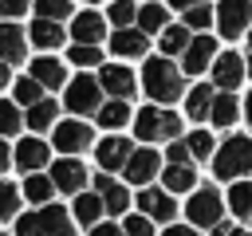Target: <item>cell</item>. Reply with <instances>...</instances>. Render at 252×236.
Segmentation results:
<instances>
[{
  "label": "cell",
  "mask_w": 252,
  "mask_h": 236,
  "mask_svg": "<svg viewBox=\"0 0 252 236\" xmlns=\"http://www.w3.org/2000/svg\"><path fill=\"white\" fill-rule=\"evenodd\" d=\"M189 220L201 224V228H217V224H220V193H213V189L193 193V201H189Z\"/></svg>",
  "instance_id": "6"
},
{
  "label": "cell",
  "mask_w": 252,
  "mask_h": 236,
  "mask_svg": "<svg viewBox=\"0 0 252 236\" xmlns=\"http://www.w3.org/2000/svg\"><path fill=\"white\" fill-rule=\"evenodd\" d=\"M142 83H146V94L158 98V102H173V98H181V75H177V67H173L169 59H150Z\"/></svg>",
  "instance_id": "2"
},
{
  "label": "cell",
  "mask_w": 252,
  "mask_h": 236,
  "mask_svg": "<svg viewBox=\"0 0 252 236\" xmlns=\"http://www.w3.org/2000/svg\"><path fill=\"white\" fill-rule=\"evenodd\" d=\"M209 24H213V8L197 4V8H189V12H185V28H209Z\"/></svg>",
  "instance_id": "39"
},
{
  "label": "cell",
  "mask_w": 252,
  "mask_h": 236,
  "mask_svg": "<svg viewBox=\"0 0 252 236\" xmlns=\"http://www.w3.org/2000/svg\"><path fill=\"white\" fill-rule=\"evenodd\" d=\"M161 181H165V189H169V193H185V189H193V181H197V177H193V165H169Z\"/></svg>",
  "instance_id": "27"
},
{
  "label": "cell",
  "mask_w": 252,
  "mask_h": 236,
  "mask_svg": "<svg viewBox=\"0 0 252 236\" xmlns=\"http://www.w3.org/2000/svg\"><path fill=\"white\" fill-rule=\"evenodd\" d=\"M98 59H102L98 47H87V43H75L71 47V63L75 67H98Z\"/></svg>",
  "instance_id": "36"
},
{
  "label": "cell",
  "mask_w": 252,
  "mask_h": 236,
  "mask_svg": "<svg viewBox=\"0 0 252 236\" xmlns=\"http://www.w3.org/2000/svg\"><path fill=\"white\" fill-rule=\"evenodd\" d=\"M138 28L150 35V31H165L169 24H165V8L161 4H142L138 8Z\"/></svg>",
  "instance_id": "24"
},
{
  "label": "cell",
  "mask_w": 252,
  "mask_h": 236,
  "mask_svg": "<svg viewBox=\"0 0 252 236\" xmlns=\"http://www.w3.org/2000/svg\"><path fill=\"white\" fill-rule=\"evenodd\" d=\"M16 232H20V236H75V224L67 220V212H63V208L43 205V208H35V212L20 216Z\"/></svg>",
  "instance_id": "1"
},
{
  "label": "cell",
  "mask_w": 252,
  "mask_h": 236,
  "mask_svg": "<svg viewBox=\"0 0 252 236\" xmlns=\"http://www.w3.org/2000/svg\"><path fill=\"white\" fill-rule=\"evenodd\" d=\"M20 197H24V189H16V185L0 181V220L16 216V208H20Z\"/></svg>",
  "instance_id": "33"
},
{
  "label": "cell",
  "mask_w": 252,
  "mask_h": 236,
  "mask_svg": "<svg viewBox=\"0 0 252 236\" xmlns=\"http://www.w3.org/2000/svg\"><path fill=\"white\" fill-rule=\"evenodd\" d=\"M32 79L39 87H59L63 83V63L59 59H35L32 63Z\"/></svg>",
  "instance_id": "22"
},
{
  "label": "cell",
  "mask_w": 252,
  "mask_h": 236,
  "mask_svg": "<svg viewBox=\"0 0 252 236\" xmlns=\"http://www.w3.org/2000/svg\"><path fill=\"white\" fill-rule=\"evenodd\" d=\"M213 79H217V87L232 90V87L244 79V59H240V55H232V51H224V55L213 63Z\"/></svg>",
  "instance_id": "10"
},
{
  "label": "cell",
  "mask_w": 252,
  "mask_h": 236,
  "mask_svg": "<svg viewBox=\"0 0 252 236\" xmlns=\"http://www.w3.org/2000/svg\"><path fill=\"white\" fill-rule=\"evenodd\" d=\"M28 35H32V43H35V47H59V43H63V28H59V24H51V20H35Z\"/></svg>",
  "instance_id": "21"
},
{
  "label": "cell",
  "mask_w": 252,
  "mask_h": 236,
  "mask_svg": "<svg viewBox=\"0 0 252 236\" xmlns=\"http://www.w3.org/2000/svg\"><path fill=\"white\" fill-rule=\"evenodd\" d=\"M130 157H134V149H130L126 138H106V142L98 146V165H102V169H126Z\"/></svg>",
  "instance_id": "12"
},
{
  "label": "cell",
  "mask_w": 252,
  "mask_h": 236,
  "mask_svg": "<svg viewBox=\"0 0 252 236\" xmlns=\"http://www.w3.org/2000/svg\"><path fill=\"white\" fill-rule=\"evenodd\" d=\"M189 153H193V149H189L185 142H173V146H169V161H173V165H189Z\"/></svg>",
  "instance_id": "43"
},
{
  "label": "cell",
  "mask_w": 252,
  "mask_h": 236,
  "mask_svg": "<svg viewBox=\"0 0 252 236\" xmlns=\"http://www.w3.org/2000/svg\"><path fill=\"white\" fill-rule=\"evenodd\" d=\"M0 87H8V67L0 63Z\"/></svg>",
  "instance_id": "48"
},
{
  "label": "cell",
  "mask_w": 252,
  "mask_h": 236,
  "mask_svg": "<svg viewBox=\"0 0 252 236\" xmlns=\"http://www.w3.org/2000/svg\"><path fill=\"white\" fill-rule=\"evenodd\" d=\"M189 149H193V157H209V153H213V138H209L205 130H197V134L189 138Z\"/></svg>",
  "instance_id": "40"
},
{
  "label": "cell",
  "mask_w": 252,
  "mask_h": 236,
  "mask_svg": "<svg viewBox=\"0 0 252 236\" xmlns=\"http://www.w3.org/2000/svg\"><path fill=\"white\" fill-rule=\"evenodd\" d=\"M91 4H98V0H91Z\"/></svg>",
  "instance_id": "52"
},
{
  "label": "cell",
  "mask_w": 252,
  "mask_h": 236,
  "mask_svg": "<svg viewBox=\"0 0 252 236\" xmlns=\"http://www.w3.org/2000/svg\"><path fill=\"white\" fill-rule=\"evenodd\" d=\"M154 173H158V153H154V149H134V157L126 161V181L146 185Z\"/></svg>",
  "instance_id": "15"
},
{
  "label": "cell",
  "mask_w": 252,
  "mask_h": 236,
  "mask_svg": "<svg viewBox=\"0 0 252 236\" xmlns=\"http://www.w3.org/2000/svg\"><path fill=\"white\" fill-rule=\"evenodd\" d=\"M138 205H142V212L146 216H154V220H173V197L169 193H158V189H146V193H138Z\"/></svg>",
  "instance_id": "16"
},
{
  "label": "cell",
  "mask_w": 252,
  "mask_h": 236,
  "mask_svg": "<svg viewBox=\"0 0 252 236\" xmlns=\"http://www.w3.org/2000/svg\"><path fill=\"white\" fill-rule=\"evenodd\" d=\"M185 106H189V118H205V114H213V87H193L189 98H185Z\"/></svg>",
  "instance_id": "26"
},
{
  "label": "cell",
  "mask_w": 252,
  "mask_h": 236,
  "mask_svg": "<svg viewBox=\"0 0 252 236\" xmlns=\"http://www.w3.org/2000/svg\"><path fill=\"white\" fill-rule=\"evenodd\" d=\"M94 193L102 197V205H106L110 212H122V208H126V189H122L118 181H110V177H94Z\"/></svg>",
  "instance_id": "20"
},
{
  "label": "cell",
  "mask_w": 252,
  "mask_h": 236,
  "mask_svg": "<svg viewBox=\"0 0 252 236\" xmlns=\"http://www.w3.org/2000/svg\"><path fill=\"white\" fill-rule=\"evenodd\" d=\"M0 236H4V232H0Z\"/></svg>",
  "instance_id": "53"
},
{
  "label": "cell",
  "mask_w": 252,
  "mask_h": 236,
  "mask_svg": "<svg viewBox=\"0 0 252 236\" xmlns=\"http://www.w3.org/2000/svg\"><path fill=\"white\" fill-rule=\"evenodd\" d=\"M126 236H154V228H150V216H126V228H122Z\"/></svg>",
  "instance_id": "41"
},
{
  "label": "cell",
  "mask_w": 252,
  "mask_h": 236,
  "mask_svg": "<svg viewBox=\"0 0 252 236\" xmlns=\"http://www.w3.org/2000/svg\"><path fill=\"white\" fill-rule=\"evenodd\" d=\"M252 20V0H220V35H240Z\"/></svg>",
  "instance_id": "7"
},
{
  "label": "cell",
  "mask_w": 252,
  "mask_h": 236,
  "mask_svg": "<svg viewBox=\"0 0 252 236\" xmlns=\"http://www.w3.org/2000/svg\"><path fill=\"white\" fill-rule=\"evenodd\" d=\"M213 51H217L213 35H197V39L189 43V51H185V71H189V75L205 71V67H209V59H213Z\"/></svg>",
  "instance_id": "17"
},
{
  "label": "cell",
  "mask_w": 252,
  "mask_h": 236,
  "mask_svg": "<svg viewBox=\"0 0 252 236\" xmlns=\"http://www.w3.org/2000/svg\"><path fill=\"white\" fill-rule=\"evenodd\" d=\"M32 8V0H0V16H24Z\"/></svg>",
  "instance_id": "42"
},
{
  "label": "cell",
  "mask_w": 252,
  "mask_h": 236,
  "mask_svg": "<svg viewBox=\"0 0 252 236\" xmlns=\"http://www.w3.org/2000/svg\"><path fill=\"white\" fill-rule=\"evenodd\" d=\"M24 59V31L16 24H0V63H20Z\"/></svg>",
  "instance_id": "18"
},
{
  "label": "cell",
  "mask_w": 252,
  "mask_h": 236,
  "mask_svg": "<svg viewBox=\"0 0 252 236\" xmlns=\"http://www.w3.org/2000/svg\"><path fill=\"white\" fill-rule=\"evenodd\" d=\"M189 28H181V24H173V28H165L161 31V51L165 55H177V51H189Z\"/></svg>",
  "instance_id": "25"
},
{
  "label": "cell",
  "mask_w": 252,
  "mask_h": 236,
  "mask_svg": "<svg viewBox=\"0 0 252 236\" xmlns=\"http://www.w3.org/2000/svg\"><path fill=\"white\" fill-rule=\"evenodd\" d=\"M51 193H55V181H51V177H39V173H32V177L24 181V197H28L32 205H39V208L51 201Z\"/></svg>",
  "instance_id": "23"
},
{
  "label": "cell",
  "mask_w": 252,
  "mask_h": 236,
  "mask_svg": "<svg viewBox=\"0 0 252 236\" xmlns=\"http://www.w3.org/2000/svg\"><path fill=\"white\" fill-rule=\"evenodd\" d=\"M51 122H55V102L51 98H43L39 106L28 110V130H47Z\"/></svg>",
  "instance_id": "31"
},
{
  "label": "cell",
  "mask_w": 252,
  "mask_h": 236,
  "mask_svg": "<svg viewBox=\"0 0 252 236\" xmlns=\"http://www.w3.org/2000/svg\"><path fill=\"white\" fill-rule=\"evenodd\" d=\"M35 12H39V20H63V16H71V4L67 0H35Z\"/></svg>",
  "instance_id": "35"
},
{
  "label": "cell",
  "mask_w": 252,
  "mask_h": 236,
  "mask_svg": "<svg viewBox=\"0 0 252 236\" xmlns=\"http://www.w3.org/2000/svg\"><path fill=\"white\" fill-rule=\"evenodd\" d=\"M91 236H126V232L114 228V224H98V228H91Z\"/></svg>",
  "instance_id": "44"
},
{
  "label": "cell",
  "mask_w": 252,
  "mask_h": 236,
  "mask_svg": "<svg viewBox=\"0 0 252 236\" xmlns=\"http://www.w3.org/2000/svg\"><path fill=\"white\" fill-rule=\"evenodd\" d=\"M8 165H16V161H12V149H8V146H4V138H0V173H4Z\"/></svg>",
  "instance_id": "45"
},
{
  "label": "cell",
  "mask_w": 252,
  "mask_h": 236,
  "mask_svg": "<svg viewBox=\"0 0 252 236\" xmlns=\"http://www.w3.org/2000/svg\"><path fill=\"white\" fill-rule=\"evenodd\" d=\"M98 90H102V83H94L91 75H83V79H75L71 87H67V106L75 110V114H94V110H102L98 106Z\"/></svg>",
  "instance_id": "5"
},
{
  "label": "cell",
  "mask_w": 252,
  "mask_h": 236,
  "mask_svg": "<svg viewBox=\"0 0 252 236\" xmlns=\"http://www.w3.org/2000/svg\"><path fill=\"white\" fill-rule=\"evenodd\" d=\"M248 39H252V35H248Z\"/></svg>",
  "instance_id": "54"
},
{
  "label": "cell",
  "mask_w": 252,
  "mask_h": 236,
  "mask_svg": "<svg viewBox=\"0 0 252 236\" xmlns=\"http://www.w3.org/2000/svg\"><path fill=\"white\" fill-rule=\"evenodd\" d=\"M161 236H197V232H193L189 224H173V228H165Z\"/></svg>",
  "instance_id": "46"
},
{
  "label": "cell",
  "mask_w": 252,
  "mask_h": 236,
  "mask_svg": "<svg viewBox=\"0 0 252 236\" xmlns=\"http://www.w3.org/2000/svg\"><path fill=\"white\" fill-rule=\"evenodd\" d=\"M138 138L142 142H169V138H177V130H181V118L177 114H169V110H158V106H146V110H138Z\"/></svg>",
  "instance_id": "4"
},
{
  "label": "cell",
  "mask_w": 252,
  "mask_h": 236,
  "mask_svg": "<svg viewBox=\"0 0 252 236\" xmlns=\"http://www.w3.org/2000/svg\"><path fill=\"white\" fill-rule=\"evenodd\" d=\"M134 16H138V8H134L130 0H118V4H110V20L118 24V31H122V28H130V20H134Z\"/></svg>",
  "instance_id": "38"
},
{
  "label": "cell",
  "mask_w": 252,
  "mask_h": 236,
  "mask_svg": "<svg viewBox=\"0 0 252 236\" xmlns=\"http://www.w3.org/2000/svg\"><path fill=\"white\" fill-rule=\"evenodd\" d=\"M12 130H20V110H16V102L0 98V134H12Z\"/></svg>",
  "instance_id": "37"
},
{
  "label": "cell",
  "mask_w": 252,
  "mask_h": 236,
  "mask_svg": "<svg viewBox=\"0 0 252 236\" xmlns=\"http://www.w3.org/2000/svg\"><path fill=\"white\" fill-rule=\"evenodd\" d=\"M232 236H248V232H240V228H236V232H232Z\"/></svg>",
  "instance_id": "50"
},
{
  "label": "cell",
  "mask_w": 252,
  "mask_h": 236,
  "mask_svg": "<svg viewBox=\"0 0 252 236\" xmlns=\"http://www.w3.org/2000/svg\"><path fill=\"white\" fill-rule=\"evenodd\" d=\"M248 71H252V59H248Z\"/></svg>",
  "instance_id": "51"
},
{
  "label": "cell",
  "mask_w": 252,
  "mask_h": 236,
  "mask_svg": "<svg viewBox=\"0 0 252 236\" xmlns=\"http://www.w3.org/2000/svg\"><path fill=\"white\" fill-rule=\"evenodd\" d=\"M126 114H130V106L114 98V102H106V106L98 110V126H106V130H118V126L126 122Z\"/></svg>",
  "instance_id": "32"
},
{
  "label": "cell",
  "mask_w": 252,
  "mask_h": 236,
  "mask_svg": "<svg viewBox=\"0 0 252 236\" xmlns=\"http://www.w3.org/2000/svg\"><path fill=\"white\" fill-rule=\"evenodd\" d=\"M102 90H110L118 102H126L130 94H134V75H130V67H102Z\"/></svg>",
  "instance_id": "11"
},
{
  "label": "cell",
  "mask_w": 252,
  "mask_h": 236,
  "mask_svg": "<svg viewBox=\"0 0 252 236\" xmlns=\"http://www.w3.org/2000/svg\"><path fill=\"white\" fill-rule=\"evenodd\" d=\"M110 47H114V55H122V59L146 55V31H142V28H122L118 35H110Z\"/></svg>",
  "instance_id": "14"
},
{
  "label": "cell",
  "mask_w": 252,
  "mask_h": 236,
  "mask_svg": "<svg viewBox=\"0 0 252 236\" xmlns=\"http://www.w3.org/2000/svg\"><path fill=\"white\" fill-rule=\"evenodd\" d=\"M213 169H217V177H244V173H252V142L248 138H228L224 146H220V153H217V161H213Z\"/></svg>",
  "instance_id": "3"
},
{
  "label": "cell",
  "mask_w": 252,
  "mask_h": 236,
  "mask_svg": "<svg viewBox=\"0 0 252 236\" xmlns=\"http://www.w3.org/2000/svg\"><path fill=\"white\" fill-rule=\"evenodd\" d=\"M16 102H24L28 110H32V106H39V102H43V87H39L32 75H28V79H20V83H16Z\"/></svg>",
  "instance_id": "30"
},
{
  "label": "cell",
  "mask_w": 252,
  "mask_h": 236,
  "mask_svg": "<svg viewBox=\"0 0 252 236\" xmlns=\"http://www.w3.org/2000/svg\"><path fill=\"white\" fill-rule=\"evenodd\" d=\"M102 208H106V205H102V197H98V193H83V197L75 201V216H79L83 224H94Z\"/></svg>",
  "instance_id": "28"
},
{
  "label": "cell",
  "mask_w": 252,
  "mask_h": 236,
  "mask_svg": "<svg viewBox=\"0 0 252 236\" xmlns=\"http://www.w3.org/2000/svg\"><path fill=\"white\" fill-rule=\"evenodd\" d=\"M71 35H75L79 43H87V47H98V39H102V20H98L94 12H83V16H75Z\"/></svg>",
  "instance_id": "19"
},
{
  "label": "cell",
  "mask_w": 252,
  "mask_h": 236,
  "mask_svg": "<svg viewBox=\"0 0 252 236\" xmlns=\"http://www.w3.org/2000/svg\"><path fill=\"white\" fill-rule=\"evenodd\" d=\"M51 181H55V189H63V193H79V189L87 185V169H83V161H55Z\"/></svg>",
  "instance_id": "9"
},
{
  "label": "cell",
  "mask_w": 252,
  "mask_h": 236,
  "mask_svg": "<svg viewBox=\"0 0 252 236\" xmlns=\"http://www.w3.org/2000/svg\"><path fill=\"white\" fill-rule=\"evenodd\" d=\"M244 114H248V122H252V94H248V106H244Z\"/></svg>",
  "instance_id": "49"
},
{
  "label": "cell",
  "mask_w": 252,
  "mask_h": 236,
  "mask_svg": "<svg viewBox=\"0 0 252 236\" xmlns=\"http://www.w3.org/2000/svg\"><path fill=\"white\" fill-rule=\"evenodd\" d=\"M16 165L32 177L39 165H47V146H43L39 138H24V142L16 146Z\"/></svg>",
  "instance_id": "13"
},
{
  "label": "cell",
  "mask_w": 252,
  "mask_h": 236,
  "mask_svg": "<svg viewBox=\"0 0 252 236\" xmlns=\"http://www.w3.org/2000/svg\"><path fill=\"white\" fill-rule=\"evenodd\" d=\"M91 126H83V122H63V126H55V149L59 153H79V149H87L91 146Z\"/></svg>",
  "instance_id": "8"
},
{
  "label": "cell",
  "mask_w": 252,
  "mask_h": 236,
  "mask_svg": "<svg viewBox=\"0 0 252 236\" xmlns=\"http://www.w3.org/2000/svg\"><path fill=\"white\" fill-rule=\"evenodd\" d=\"M217 126H232L236 122V102L228 98V94H220V98H213V114H209Z\"/></svg>",
  "instance_id": "34"
},
{
  "label": "cell",
  "mask_w": 252,
  "mask_h": 236,
  "mask_svg": "<svg viewBox=\"0 0 252 236\" xmlns=\"http://www.w3.org/2000/svg\"><path fill=\"white\" fill-rule=\"evenodd\" d=\"M169 4H173V8H185V12H189V8H197V0H169Z\"/></svg>",
  "instance_id": "47"
},
{
  "label": "cell",
  "mask_w": 252,
  "mask_h": 236,
  "mask_svg": "<svg viewBox=\"0 0 252 236\" xmlns=\"http://www.w3.org/2000/svg\"><path fill=\"white\" fill-rule=\"evenodd\" d=\"M228 205H232L236 216H252V185H248V181L232 185V189H228Z\"/></svg>",
  "instance_id": "29"
}]
</instances>
